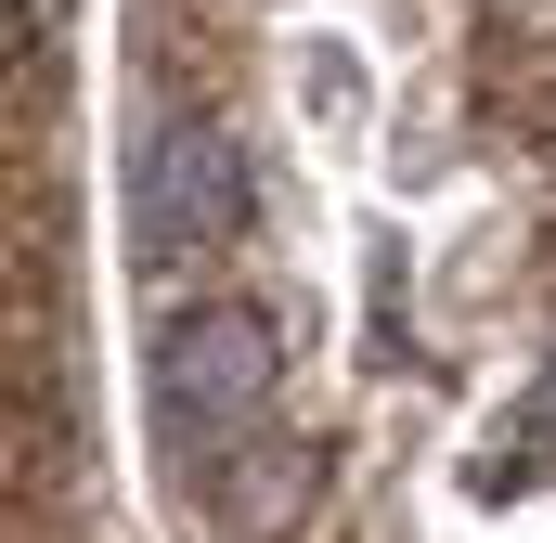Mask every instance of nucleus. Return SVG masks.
Wrapping results in <instances>:
<instances>
[{
    "label": "nucleus",
    "mask_w": 556,
    "mask_h": 543,
    "mask_svg": "<svg viewBox=\"0 0 556 543\" xmlns=\"http://www.w3.org/2000/svg\"><path fill=\"white\" fill-rule=\"evenodd\" d=\"M273 414V324L233 311V298H194L155 324V440L168 466H207V453H247Z\"/></svg>",
    "instance_id": "f257e3e1"
},
{
    "label": "nucleus",
    "mask_w": 556,
    "mask_h": 543,
    "mask_svg": "<svg viewBox=\"0 0 556 543\" xmlns=\"http://www.w3.org/2000/svg\"><path fill=\"white\" fill-rule=\"evenodd\" d=\"M247 181H233V142L220 130H181V117H142L130 142V260L142 272H181L233 233Z\"/></svg>",
    "instance_id": "f03ea898"
},
{
    "label": "nucleus",
    "mask_w": 556,
    "mask_h": 543,
    "mask_svg": "<svg viewBox=\"0 0 556 543\" xmlns=\"http://www.w3.org/2000/svg\"><path fill=\"white\" fill-rule=\"evenodd\" d=\"M298 505H311V453H298V440H247V453H233V479H220V543L298 531Z\"/></svg>",
    "instance_id": "7ed1b4c3"
}]
</instances>
